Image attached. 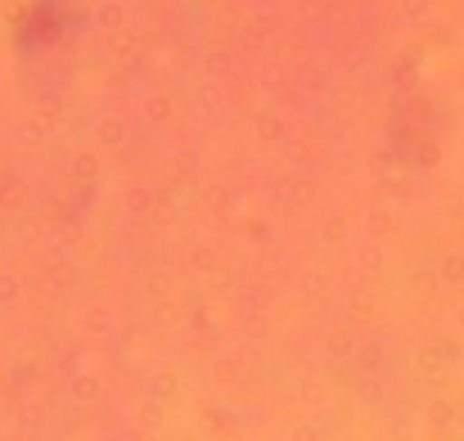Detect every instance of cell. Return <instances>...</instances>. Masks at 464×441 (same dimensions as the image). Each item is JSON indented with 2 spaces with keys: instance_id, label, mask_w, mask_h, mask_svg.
Listing matches in <instances>:
<instances>
[{
  "instance_id": "cell-1",
  "label": "cell",
  "mask_w": 464,
  "mask_h": 441,
  "mask_svg": "<svg viewBox=\"0 0 464 441\" xmlns=\"http://www.w3.org/2000/svg\"><path fill=\"white\" fill-rule=\"evenodd\" d=\"M72 397H77V401H95V379H82V383L72 388Z\"/></svg>"
},
{
  "instance_id": "cell-2",
  "label": "cell",
  "mask_w": 464,
  "mask_h": 441,
  "mask_svg": "<svg viewBox=\"0 0 464 441\" xmlns=\"http://www.w3.org/2000/svg\"><path fill=\"white\" fill-rule=\"evenodd\" d=\"M294 441H320V437H315V428H307V424H303V428H294Z\"/></svg>"
}]
</instances>
